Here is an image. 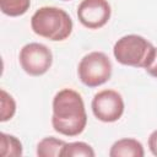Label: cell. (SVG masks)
<instances>
[{"label": "cell", "mask_w": 157, "mask_h": 157, "mask_svg": "<svg viewBox=\"0 0 157 157\" xmlns=\"http://www.w3.org/2000/svg\"><path fill=\"white\" fill-rule=\"evenodd\" d=\"M33 32L50 40H64L72 32V20L59 7L43 6L31 17Z\"/></svg>", "instance_id": "7a4b0ae2"}, {"label": "cell", "mask_w": 157, "mask_h": 157, "mask_svg": "<svg viewBox=\"0 0 157 157\" xmlns=\"http://www.w3.org/2000/svg\"><path fill=\"white\" fill-rule=\"evenodd\" d=\"M145 70H146V72H147L148 75H151V76H153V77L157 78V48L155 49V54H153L152 60H151L150 64L145 67Z\"/></svg>", "instance_id": "5bb4252c"}, {"label": "cell", "mask_w": 157, "mask_h": 157, "mask_svg": "<svg viewBox=\"0 0 157 157\" xmlns=\"http://www.w3.org/2000/svg\"><path fill=\"white\" fill-rule=\"evenodd\" d=\"M144 147L135 139H121L113 144L109 151L110 157H144Z\"/></svg>", "instance_id": "ba28073f"}, {"label": "cell", "mask_w": 157, "mask_h": 157, "mask_svg": "<svg viewBox=\"0 0 157 157\" xmlns=\"http://www.w3.org/2000/svg\"><path fill=\"white\" fill-rule=\"evenodd\" d=\"M110 5L107 0H82L77 7V18L88 29L103 27L110 18Z\"/></svg>", "instance_id": "52a82bcc"}, {"label": "cell", "mask_w": 157, "mask_h": 157, "mask_svg": "<svg viewBox=\"0 0 157 157\" xmlns=\"http://www.w3.org/2000/svg\"><path fill=\"white\" fill-rule=\"evenodd\" d=\"M78 77L88 87H98L112 76V63L102 52H92L85 55L78 64Z\"/></svg>", "instance_id": "277c9868"}, {"label": "cell", "mask_w": 157, "mask_h": 157, "mask_svg": "<svg viewBox=\"0 0 157 157\" xmlns=\"http://www.w3.org/2000/svg\"><path fill=\"white\" fill-rule=\"evenodd\" d=\"M91 107L94 117L104 123L117 121L124 113V101L114 90H103L96 93Z\"/></svg>", "instance_id": "8992f818"}, {"label": "cell", "mask_w": 157, "mask_h": 157, "mask_svg": "<svg viewBox=\"0 0 157 157\" xmlns=\"http://www.w3.org/2000/svg\"><path fill=\"white\" fill-rule=\"evenodd\" d=\"M65 144L66 142L64 140H59L53 136L44 137L37 145V155L39 157H59L61 156Z\"/></svg>", "instance_id": "9c48e42d"}, {"label": "cell", "mask_w": 157, "mask_h": 157, "mask_svg": "<svg viewBox=\"0 0 157 157\" xmlns=\"http://www.w3.org/2000/svg\"><path fill=\"white\" fill-rule=\"evenodd\" d=\"M16 112V103L13 98L5 91L1 90V121H6L13 117Z\"/></svg>", "instance_id": "4fadbf2b"}, {"label": "cell", "mask_w": 157, "mask_h": 157, "mask_svg": "<svg viewBox=\"0 0 157 157\" xmlns=\"http://www.w3.org/2000/svg\"><path fill=\"white\" fill-rule=\"evenodd\" d=\"M155 47L147 39L137 34H128L118 39L113 53L118 63L126 66L146 67L153 58Z\"/></svg>", "instance_id": "3957f363"}, {"label": "cell", "mask_w": 157, "mask_h": 157, "mask_svg": "<svg viewBox=\"0 0 157 157\" xmlns=\"http://www.w3.org/2000/svg\"><path fill=\"white\" fill-rule=\"evenodd\" d=\"M148 147L153 156L157 157V130H155L148 137Z\"/></svg>", "instance_id": "9a60e30c"}, {"label": "cell", "mask_w": 157, "mask_h": 157, "mask_svg": "<svg viewBox=\"0 0 157 157\" xmlns=\"http://www.w3.org/2000/svg\"><path fill=\"white\" fill-rule=\"evenodd\" d=\"M53 63L50 49L42 43H28L20 52V64L25 72L31 76L45 74Z\"/></svg>", "instance_id": "5b68a950"}, {"label": "cell", "mask_w": 157, "mask_h": 157, "mask_svg": "<svg viewBox=\"0 0 157 157\" xmlns=\"http://www.w3.org/2000/svg\"><path fill=\"white\" fill-rule=\"evenodd\" d=\"M31 6V0H0V10L2 13L17 17L25 15Z\"/></svg>", "instance_id": "30bf717a"}, {"label": "cell", "mask_w": 157, "mask_h": 157, "mask_svg": "<svg viewBox=\"0 0 157 157\" xmlns=\"http://www.w3.org/2000/svg\"><path fill=\"white\" fill-rule=\"evenodd\" d=\"M64 1H69V0H64Z\"/></svg>", "instance_id": "2e32d148"}, {"label": "cell", "mask_w": 157, "mask_h": 157, "mask_svg": "<svg viewBox=\"0 0 157 157\" xmlns=\"http://www.w3.org/2000/svg\"><path fill=\"white\" fill-rule=\"evenodd\" d=\"M77 156L93 157L94 151L86 142H81V141L70 142V144L66 142L61 151V157H77Z\"/></svg>", "instance_id": "7c38bea8"}, {"label": "cell", "mask_w": 157, "mask_h": 157, "mask_svg": "<svg viewBox=\"0 0 157 157\" xmlns=\"http://www.w3.org/2000/svg\"><path fill=\"white\" fill-rule=\"evenodd\" d=\"M86 124L87 114L81 94L71 88L59 91L53 98V129L65 136H77Z\"/></svg>", "instance_id": "6da1fadb"}, {"label": "cell", "mask_w": 157, "mask_h": 157, "mask_svg": "<svg viewBox=\"0 0 157 157\" xmlns=\"http://www.w3.org/2000/svg\"><path fill=\"white\" fill-rule=\"evenodd\" d=\"M0 147H1V155L4 157L7 156H21L22 155V144L18 139H16L12 135L1 132L0 135Z\"/></svg>", "instance_id": "8fae6325"}]
</instances>
